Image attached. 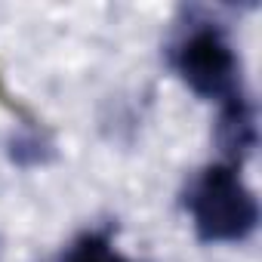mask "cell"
I'll list each match as a JSON object with an SVG mask.
<instances>
[{
  "mask_svg": "<svg viewBox=\"0 0 262 262\" xmlns=\"http://www.w3.org/2000/svg\"><path fill=\"white\" fill-rule=\"evenodd\" d=\"M185 204L204 244H241L259 225L256 194L231 164L204 167L188 185Z\"/></svg>",
  "mask_w": 262,
  "mask_h": 262,
  "instance_id": "6da1fadb",
  "label": "cell"
},
{
  "mask_svg": "<svg viewBox=\"0 0 262 262\" xmlns=\"http://www.w3.org/2000/svg\"><path fill=\"white\" fill-rule=\"evenodd\" d=\"M170 65L201 99L225 102L244 93L234 47L216 22L185 25L170 43Z\"/></svg>",
  "mask_w": 262,
  "mask_h": 262,
  "instance_id": "7a4b0ae2",
  "label": "cell"
},
{
  "mask_svg": "<svg viewBox=\"0 0 262 262\" xmlns=\"http://www.w3.org/2000/svg\"><path fill=\"white\" fill-rule=\"evenodd\" d=\"M216 142L231 167H241L253 155L259 142V129H256V111L247 93H237L222 102L219 120H216Z\"/></svg>",
  "mask_w": 262,
  "mask_h": 262,
  "instance_id": "3957f363",
  "label": "cell"
},
{
  "mask_svg": "<svg viewBox=\"0 0 262 262\" xmlns=\"http://www.w3.org/2000/svg\"><path fill=\"white\" fill-rule=\"evenodd\" d=\"M62 262H129V259H123L111 247V237L105 231H86L65 250Z\"/></svg>",
  "mask_w": 262,
  "mask_h": 262,
  "instance_id": "277c9868",
  "label": "cell"
},
{
  "mask_svg": "<svg viewBox=\"0 0 262 262\" xmlns=\"http://www.w3.org/2000/svg\"><path fill=\"white\" fill-rule=\"evenodd\" d=\"M50 142L40 136V133H34V129H28V133H19L13 142H10V158L16 161V164H22V167H37V164H43L47 158H50Z\"/></svg>",
  "mask_w": 262,
  "mask_h": 262,
  "instance_id": "5b68a950",
  "label": "cell"
}]
</instances>
